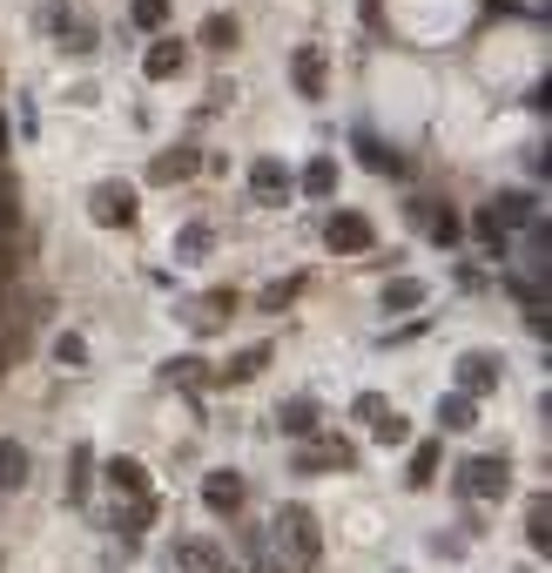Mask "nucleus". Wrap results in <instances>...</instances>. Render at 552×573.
I'll list each match as a JSON object with an SVG mask.
<instances>
[{
	"instance_id": "1",
	"label": "nucleus",
	"mask_w": 552,
	"mask_h": 573,
	"mask_svg": "<svg viewBox=\"0 0 552 573\" xmlns=\"http://www.w3.org/2000/svg\"><path fill=\"white\" fill-rule=\"evenodd\" d=\"M276 547H284V560L290 566H310V560H317V513H310V506H284V513H276Z\"/></svg>"
},
{
	"instance_id": "2",
	"label": "nucleus",
	"mask_w": 552,
	"mask_h": 573,
	"mask_svg": "<svg viewBox=\"0 0 552 573\" xmlns=\"http://www.w3.org/2000/svg\"><path fill=\"white\" fill-rule=\"evenodd\" d=\"M371 243H377L371 216H358V210H337V216H324V250H337V256H364Z\"/></svg>"
},
{
	"instance_id": "3",
	"label": "nucleus",
	"mask_w": 552,
	"mask_h": 573,
	"mask_svg": "<svg viewBox=\"0 0 552 573\" xmlns=\"http://www.w3.org/2000/svg\"><path fill=\"white\" fill-rule=\"evenodd\" d=\"M95 223L101 229H129L135 216H142V203H135V182H95Z\"/></svg>"
},
{
	"instance_id": "4",
	"label": "nucleus",
	"mask_w": 552,
	"mask_h": 573,
	"mask_svg": "<svg viewBox=\"0 0 552 573\" xmlns=\"http://www.w3.org/2000/svg\"><path fill=\"white\" fill-rule=\"evenodd\" d=\"M499 371H505L499 351H465V358L452 365V378H458V392H465V398H485V392L499 385Z\"/></svg>"
},
{
	"instance_id": "5",
	"label": "nucleus",
	"mask_w": 552,
	"mask_h": 573,
	"mask_svg": "<svg viewBox=\"0 0 552 573\" xmlns=\"http://www.w3.org/2000/svg\"><path fill=\"white\" fill-rule=\"evenodd\" d=\"M243 500H250V479H243V473L216 466V473L203 479V506H209V513H243Z\"/></svg>"
},
{
	"instance_id": "6",
	"label": "nucleus",
	"mask_w": 552,
	"mask_h": 573,
	"mask_svg": "<svg viewBox=\"0 0 552 573\" xmlns=\"http://www.w3.org/2000/svg\"><path fill=\"white\" fill-rule=\"evenodd\" d=\"M458 486L471 492V500H499V492L512 486V466L505 458H471V466L458 473Z\"/></svg>"
},
{
	"instance_id": "7",
	"label": "nucleus",
	"mask_w": 552,
	"mask_h": 573,
	"mask_svg": "<svg viewBox=\"0 0 552 573\" xmlns=\"http://www.w3.org/2000/svg\"><path fill=\"white\" fill-rule=\"evenodd\" d=\"M250 189H256V203H290L297 196V176L263 156V163H250Z\"/></svg>"
},
{
	"instance_id": "8",
	"label": "nucleus",
	"mask_w": 552,
	"mask_h": 573,
	"mask_svg": "<svg viewBox=\"0 0 552 573\" xmlns=\"http://www.w3.org/2000/svg\"><path fill=\"white\" fill-rule=\"evenodd\" d=\"M195 163H203V156H195V142H169L163 156L148 163V182H182V176H195Z\"/></svg>"
},
{
	"instance_id": "9",
	"label": "nucleus",
	"mask_w": 552,
	"mask_h": 573,
	"mask_svg": "<svg viewBox=\"0 0 552 573\" xmlns=\"http://www.w3.org/2000/svg\"><path fill=\"white\" fill-rule=\"evenodd\" d=\"M101 479H108L115 492H122V500L148 492V466H142V458H108V466H101Z\"/></svg>"
},
{
	"instance_id": "10",
	"label": "nucleus",
	"mask_w": 552,
	"mask_h": 573,
	"mask_svg": "<svg viewBox=\"0 0 552 573\" xmlns=\"http://www.w3.org/2000/svg\"><path fill=\"white\" fill-rule=\"evenodd\" d=\"M182 61H189V48L163 34V41L148 48V61H142V68H148V82H176V74H182Z\"/></svg>"
},
{
	"instance_id": "11",
	"label": "nucleus",
	"mask_w": 552,
	"mask_h": 573,
	"mask_svg": "<svg viewBox=\"0 0 552 573\" xmlns=\"http://www.w3.org/2000/svg\"><path fill=\"white\" fill-rule=\"evenodd\" d=\"M269 365V344H250V351H236L223 371H216V385H250V378Z\"/></svg>"
},
{
	"instance_id": "12",
	"label": "nucleus",
	"mask_w": 552,
	"mask_h": 573,
	"mask_svg": "<svg viewBox=\"0 0 552 573\" xmlns=\"http://www.w3.org/2000/svg\"><path fill=\"white\" fill-rule=\"evenodd\" d=\"M439 426H445V432H471V426H479V398L445 392V398H439Z\"/></svg>"
},
{
	"instance_id": "13",
	"label": "nucleus",
	"mask_w": 552,
	"mask_h": 573,
	"mask_svg": "<svg viewBox=\"0 0 552 573\" xmlns=\"http://www.w3.org/2000/svg\"><path fill=\"white\" fill-rule=\"evenodd\" d=\"M21 486H27V445L0 439V492H21Z\"/></svg>"
},
{
	"instance_id": "14",
	"label": "nucleus",
	"mask_w": 552,
	"mask_h": 573,
	"mask_svg": "<svg viewBox=\"0 0 552 573\" xmlns=\"http://www.w3.org/2000/svg\"><path fill=\"white\" fill-rule=\"evenodd\" d=\"M290 74H297V88H303V95H324V55H317V48H297Z\"/></svg>"
},
{
	"instance_id": "15",
	"label": "nucleus",
	"mask_w": 552,
	"mask_h": 573,
	"mask_svg": "<svg viewBox=\"0 0 552 573\" xmlns=\"http://www.w3.org/2000/svg\"><path fill=\"white\" fill-rule=\"evenodd\" d=\"M176 566H182V573H223V560H216L209 540H182V547H176Z\"/></svg>"
},
{
	"instance_id": "16",
	"label": "nucleus",
	"mask_w": 552,
	"mask_h": 573,
	"mask_svg": "<svg viewBox=\"0 0 552 573\" xmlns=\"http://www.w3.org/2000/svg\"><path fill=\"white\" fill-rule=\"evenodd\" d=\"M418 303H424V284L418 277H391L384 284V311H418Z\"/></svg>"
},
{
	"instance_id": "17",
	"label": "nucleus",
	"mask_w": 552,
	"mask_h": 573,
	"mask_svg": "<svg viewBox=\"0 0 552 573\" xmlns=\"http://www.w3.org/2000/svg\"><path fill=\"white\" fill-rule=\"evenodd\" d=\"M209 243H216L209 223H182V229H176V256H182V263H189V256H209Z\"/></svg>"
},
{
	"instance_id": "18",
	"label": "nucleus",
	"mask_w": 552,
	"mask_h": 573,
	"mask_svg": "<svg viewBox=\"0 0 552 573\" xmlns=\"http://www.w3.org/2000/svg\"><path fill=\"white\" fill-rule=\"evenodd\" d=\"M284 432H290V439H310V432H317V405L290 398V405H284Z\"/></svg>"
},
{
	"instance_id": "19",
	"label": "nucleus",
	"mask_w": 552,
	"mask_h": 573,
	"mask_svg": "<svg viewBox=\"0 0 552 573\" xmlns=\"http://www.w3.org/2000/svg\"><path fill=\"white\" fill-rule=\"evenodd\" d=\"M223 318H236V290H209L203 297V324L195 331H223Z\"/></svg>"
},
{
	"instance_id": "20",
	"label": "nucleus",
	"mask_w": 552,
	"mask_h": 573,
	"mask_svg": "<svg viewBox=\"0 0 552 573\" xmlns=\"http://www.w3.org/2000/svg\"><path fill=\"white\" fill-rule=\"evenodd\" d=\"M163 378H169V385H209V365L203 358H169Z\"/></svg>"
},
{
	"instance_id": "21",
	"label": "nucleus",
	"mask_w": 552,
	"mask_h": 573,
	"mask_svg": "<svg viewBox=\"0 0 552 573\" xmlns=\"http://www.w3.org/2000/svg\"><path fill=\"white\" fill-rule=\"evenodd\" d=\"M331 189H337V163H331V156H317V163L303 169V196H331Z\"/></svg>"
},
{
	"instance_id": "22",
	"label": "nucleus",
	"mask_w": 552,
	"mask_h": 573,
	"mask_svg": "<svg viewBox=\"0 0 552 573\" xmlns=\"http://www.w3.org/2000/svg\"><path fill=\"white\" fill-rule=\"evenodd\" d=\"M88 479H95V452L82 445V452L68 458V500H82V492H88Z\"/></svg>"
},
{
	"instance_id": "23",
	"label": "nucleus",
	"mask_w": 552,
	"mask_h": 573,
	"mask_svg": "<svg viewBox=\"0 0 552 573\" xmlns=\"http://www.w3.org/2000/svg\"><path fill=\"white\" fill-rule=\"evenodd\" d=\"M148 520H155V492H135V500L122 506V533H142Z\"/></svg>"
},
{
	"instance_id": "24",
	"label": "nucleus",
	"mask_w": 552,
	"mask_h": 573,
	"mask_svg": "<svg viewBox=\"0 0 552 573\" xmlns=\"http://www.w3.org/2000/svg\"><path fill=\"white\" fill-rule=\"evenodd\" d=\"M526 533H532V547H539V553L552 547V506H545V500H532V513H526Z\"/></svg>"
},
{
	"instance_id": "25",
	"label": "nucleus",
	"mask_w": 552,
	"mask_h": 573,
	"mask_svg": "<svg viewBox=\"0 0 552 573\" xmlns=\"http://www.w3.org/2000/svg\"><path fill=\"white\" fill-rule=\"evenodd\" d=\"M439 479V445H418L411 452V486H431Z\"/></svg>"
},
{
	"instance_id": "26",
	"label": "nucleus",
	"mask_w": 552,
	"mask_h": 573,
	"mask_svg": "<svg viewBox=\"0 0 552 573\" xmlns=\"http://www.w3.org/2000/svg\"><path fill=\"white\" fill-rule=\"evenodd\" d=\"M203 41H209V48H236V21H229V14H209V21H203Z\"/></svg>"
},
{
	"instance_id": "27",
	"label": "nucleus",
	"mask_w": 552,
	"mask_h": 573,
	"mask_svg": "<svg viewBox=\"0 0 552 573\" xmlns=\"http://www.w3.org/2000/svg\"><path fill=\"white\" fill-rule=\"evenodd\" d=\"M303 466H350V445H337V439H331V445H310Z\"/></svg>"
},
{
	"instance_id": "28",
	"label": "nucleus",
	"mask_w": 552,
	"mask_h": 573,
	"mask_svg": "<svg viewBox=\"0 0 552 573\" xmlns=\"http://www.w3.org/2000/svg\"><path fill=\"white\" fill-rule=\"evenodd\" d=\"M129 14H135V27H148V34H155V27H163V21H169V0H135V8H129Z\"/></svg>"
},
{
	"instance_id": "29",
	"label": "nucleus",
	"mask_w": 552,
	"mask_h": 573,
	"mask_svg": "<svg viewBox=\"0 0 552 573\" xmlns=\"http://www.w3.org/2000/svg\"><path fill=\"white\" fill-rule=\"evenodd\" d=\"M297 290H303V277H276V284L263 290V311H284V303H290Z\"/></svg>"
},
{
	"instance_id": "30",
	"label": "nucleus",
	"mask_w": 552,
	"mask_h": 573,
	"mask_svg": "<svg viewBox=\"0 0 552 573\" xmlns=\"http://www.w3.org/2000/svg\"><path fill=\"white\" fill-rule=\"evenodd\" d=\"M55 358H61V365H82V358H88V344L68 331V337H55Z\"/></svg>"
},
{
	"instance_id": "31",
	"label": "nucleus",
	"mask_w": 552,
	"mask_h": 573,
	"mask_svg": "<svg viewBox=\"0 0 552 573\" xmlns=\"http://www.w3.org/2000/svg\"><path fill=\"white\" fill-rule=\"evenodd\" d=\"M405 432H411V426H405L398 411H384V418H377V439H384V445H405Z\"/></svg>"
},
{
	"instance_id": "32",
	"label": "nucleus",
	"mask_w": 552,
	"mask_h": 573,
	"mask_svg": "<svg viewBox=\"0 0 552 573\" xmlns=\"http://www.w3.org/2000/svg\"><path fill=\"white\" fill-rule=\"evenodd\" d=\"M0 142H8V129H0Z\"/></svg>"
}]
</instances>
